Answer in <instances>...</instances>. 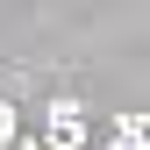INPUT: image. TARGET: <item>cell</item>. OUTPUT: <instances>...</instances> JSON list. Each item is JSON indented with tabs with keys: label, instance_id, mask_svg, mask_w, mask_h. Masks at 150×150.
<instances>
[]
</instances>
